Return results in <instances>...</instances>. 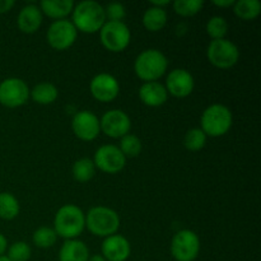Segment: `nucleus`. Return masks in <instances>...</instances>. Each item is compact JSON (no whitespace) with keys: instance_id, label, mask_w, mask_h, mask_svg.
Masks as SVG:
<instances>
[{"instance_id":"f257e3e1","label":"nucleus","mask_w":261,"mask_h":261,"mask_svg":"<svg viewBox=\"0 0 261 261\" xmlns=\"http://www.w3.org/2000/svg\"><path fill=\"white\" fill-rule=\"evenodd\" d=\"M86 227V214L74 204L63 205L55 214L54 229L65 240H75Z\"/></svg>"},{"instance_id":"f03ea898","label":"nucleus","mask_w":261,"mask_h":261,"mask_svg":"<svg viewBox=\"0 0 261 261\" xmlns=\"http://www.w3.org/2000/svg\"><path fill=\"white\" fill-rule=\"evenodd\" d=\"M106 22L105 8L93 0H84L78 3L73 9L71 23L76 31L84 33H96Z\"/></svg>"},{"instance_id":"7ed1b4c3","label":"nucleus","mask_w":261,"mask_h":261,"mask_svg":"<svg viewBox=\"0 0 261 261\" xmlns=\"http://www.w3.org/2000/svg\"><path fill=\"white\" fill-rule=\"evenodd\" d=\"M168 61L165 54L157 48H148L142 51L135 59L134 71L137 76L145 83L157 82L167 71Z\"/></svg>"},{"instance_id":"20e7f679","label":"nucleus","mask_w":261,"mask_h":261,"mask_svg":"<svg viewBox=\"0 0 261 261\" xmlns=\"http://www.w3.org/2000/svg\"><path fill=\"white\" fill-rule=\"evenodd\" d=\"M233 116L231 110L221 103L211 105L204 110L200 119V129L206 137H222L227 134L232 127Z\"/></svg>"},{"instance_id":"39448f33","label":"nucleus","mask_w":261,"mask_h":261,"mask_svg":"<svg viewBox=\"0 0 261 261\" xmlns=\"http://www.w3.org/2000/svg\"><path fill=\"white\" fill-rule=\"evenodd\" d=\"M86 227L94 236L106 239L119 231L120 217L111 208L93 206L86 214Z\"/></svg>"},{"instance_id":"423d86ee","label":"nucleus","mask_w":261,"mask_h":261,"mask_svg":"<svg viewBox=\"0 0 261 261\" xmlns=\"http://www.w3.org/2000/svg\"><path fill=\"white\" fill-rule=\"evenodd\" d=\"M206 58L216 68L229 69L239 61L240 50L232 41L226 38L213 40L206 48Z\"/></svg>"},{"instance_id":"0eeeda50","label":"nucleus","mask_w":261,"mask_h":261,"mask_svg":"<svg viewBox=\"0 0 261 261\" xmlns=\"http://www.w3.org/2000/svg\"><path fill=\"white\" fill-rule=\"evenodd\" d=\"M99 37L105 47L111 53H120L129 46L132 33L124 22L106 20L99 30Z\"/></svg>"},{"instance_id":"6e6552de","label":"nucleus","mask_w":261,"mask_h":261,"mask_svg":"<svg viewBox=\"0 0 261 261\" xmlns=\"http://www.w3.org/2000/svg\"><path fill=\"white\" fill-rule=\"evenodd\" d=\"M200 252V240L190 229L178 231L171 241V254L176 261H194Z\"/></svg>"},{"instance_id":"1a4fd4ad","label":"nucleus","mask_w":261,"mask_h":261,"mask_svg":"<svg viewBox=\"0 0 261 261\" xmlns=\"http://www.w3.org/2000/svg\"><path fill=\"white\" fill-rule=\"evenodd\" d=\"M76 36H78V31L74 27L71 20L59 19L51 23L46 38L51 47L58 51H63L73 46Z\"/></svg>"},{"instance_id":"9d476101","label":"nucleus","mask_w":261,"mask_h":261,"mask_svg":"<svg viewBox=\"0 0 261 261\" xmlns=\"http://www.w3.org/2000/svg\"><path fill=\"white\" fill-rule=\"evenodd\" d=\"M30 88L19 78H7L0 83V103L9 109H15L27 102Z\"/></svg>"},{"instance_id":"9b49d317","label":"nucleus","mask_w":261,"mask_h":261,"mask_svg":"<svg viewBox=\"0 0 261 261\" xmlns=\"http://www.w3.org/2000/svg\"><path fill=\"white\" fill-rule=\"evenodd\" d=\"M93 163L98 170L105 173H114L120 172L125 167L126 163V157L121 153L119 147L112 144H106L99 147L94 153Z\"/></svg>"},{"instance_id":"f8f14e48","label":"nucleus","mask_w":261,"mask_h":261,"mask_svg":"<svg viewBox=\"0 0 261 261\" xmlns=\"http://www.w3.org/2000/svg\"><path fill=\"white\" fill-rule=\"evenodd\" d=\"M71 129L76 138L84 142H91L94 140L101 133V125L99 119L91 111H79L74 115L71 120Z\"/></svg>"},{"instance_id":"ddd939ff","label":"nucleus","mask_w":261,"mask_h":261,"mask_svg":"<svg viewBox=\"0 0 261 261\" xmlns=\"http://www.w3.org/2000/svg\"><path fill=\"white\" fill-rule=\"evenodd\" d=\"M101 132L110 138H122L132 129L130 117L122 110H110L99 120Z\"/></svg>"},{"instance_id":"4468645a","label":"nucleus","mask_w":261,"mask_h":261,"mask_svg":"<svg viewBox=\"0 0 261 261\" xmlns=\"http://www.w3.org/2000/svg\"><path fill=\"white\" fill-rule=\"evenodd\" d=\"M91 93L97 101L111 102L119 96L120 84L114 75L109 73H99L91 81L89 84Z\"/></svg>"},{"instance_id":"2eb2a0df","label":"nucleus","mask_w":261,"mask_h":261,"mask_svg":"<svg viewBox=\"0 0 261 261\" xmlns=\"http://www.w3.org/2000/svg\"><path fill=\"white\" fill-rule=\"evenodd\" d=\"M194 76L186 69H173L170 71L166 79V89L167 93L172 94L177 98H184V97L190 96L191 92L194 91Z\"/></svg>"},{"instance_id":"dca6fc26","label":"nucleus","mask_w":261,"mask_h":261,"mask_svg":"<svg viewBox=\"0 0 261 261\" xmlns=\"http://www.w3.org/2000/svg\"><path fill=\"white\" fill-rule=\"evenodd\" d=\"M101 250L106 261H126L132 252V246L124 236L112 234L105 239Z\"/></svg>"},{"instance_id":"f3484780","label":"nucleus","mask_w":261,"mask_h":261,"mask_svg":"<svg viewBox=\"0 0 261 261\" xmlns=\"http://www.w3.org/2000/svg\"><path fill=\"white\" fill-rule=\"evenodd\" d=\"M18 28L23 33H35L42 24V12L40 7L35 4H28L20 9L17 18Z\"/></svg>"},{"instance_id":"a211bd4d","label":"nucleus","mask_w":261,"mask_h":261,"mask_svg":"<svg viewBox=\"0 0 261 261\" xmlns=\"http://www.w3.org/2000/svg\"><path fill=\"white\" fill-rule=\"evenodd\" d=\"M139 98L149 107H158L166 103L168 98L167 89L158 82H148L139 89Z\"/></svg>"},{"instance_id":"6ab92c4d","label":"nucleus","mask_w":261,"mask_h":261,"mask_svg":"<svg viewBox=\"0 0 261 261\" xmlns=\"http://www.w3.org/2000/svg\"><path fill=\"white\" fill-rule=\"evenodd\" d=\"M89 250L83 241L66 240L59 252V261H88Z\"/></svg>"},{"instance_id":"aec40b11","label":"nucleus","mask_w":261,"mask_h":261,"mask_svg":"<svg viewBox=\"0 0 261 261\" xmlns=\"http://www.w3.org/2000/svg\"><path fill=\"white\" fill-rule=\"evenodd\" d=\"M41 12L54 19H65L74 9L71 0H43L40 4Z\"/></svg>"},{"instance_id":"412c9836","label":"nucleus","mask_w":261,"mask_h":261,"mask_svg":"<svg viewBox=\"0 0 261 261\" xmlns=\"http://www.w3.org/2000/svg\"><path fill=\"white\" fill-rule=\"evenodd\" d=\"M167 23V13L163 8L150 7L143 14V24L150 32H158Z\"/></svg>"},{"instance_id":"4be33fe9","label":"nucleus","mask_w":261,"mask_h":261,"mask_svg":"<svg viewBox=\"0 0 261 261\" xmlns=\"http://www.w3.org/2000/svg\"><path fill=\"white\" fill-rule=\"evenodd\" d=\"M31 97L35 102L40 105H50L56 101L59 96V91L53 83L43 82L33 87L32 91H30Z\"/></svg>"},{"instance_id":"5701e85b","label":"nucleus","mask_w":261,"mask_h":261,"mask_svg":"<svg viewBox=\"0 0 261 261\" xmlns=\"http://www.w3.org/2000/svg\"><path fill=\"white\" fill-rule=\"evenodd\" d=\"M233 12L240 19L252 20L261 13V3L259 0H239L234 2Z\"/></svg>"},{"instance_id":"b1692460","label":"nucleus","mask_w":261,"mask_h":261,"mask_svg":"<svg viewBox=\"0 0 261 261\" xmlns=\"http://www.w3.org/2000/svg\"><path fill=\"white\" fill-rule=\"evenodd\" d=\"M19 214V203L10 193H0V218L12 221Z\"/></svg>"},{"instance_id":"393cba45","label":"nucleus","mask_w":261,"mask_h":261,"mask_svg":"<svg viewBox=\"0 0 261 261\" xmlns=\"http://www.w3.org/2000/svg\"><path fill=\"white\" fill-rule=\"evenodd\" d=\"M96 172V166L89 158H81L73 165V177L78 182H87L92 180Z\"/></svg>"},{"instance_id":"a878e982","label":"nucleus","mask_w":261,"mask_h":261,"mask_svg":"<svg viewBox=\"0 0 261 261\" xmlns=\"http://www.w3.org/2000/svg\"><path fill=\"white\" fill-rule=\"evenodd\" d=\"M33 244L40 249H48L55 245L56 240H58V234H56L55 229L50 228V227H40L36 229L33 233Z\"/></svg>"},{"instance_id":"bb28decb","label":"nucleus","mask_w":261,"mask_h":261,"mask_svg":"<svg viewBox=\"0 0 261 261\" xmlns=\"http://www.w3.org/2000/svg\"><path fill=\"white\" fill-rule=\"evenodd\" d=\"M205 143L206 135L204 134V132L200 127L190 129L186 133L185 138H184V144H185L186 149L191 150V152H198V150L203 149Z\"/></svg>"},{"instance_id":"cd10ccee","label":"nucleus","mask_w":261,"mask_h":261,"mask_svg":"<svg viewBox=\"0 0 261 261\" xmlns=\"http://www.w3.org/2000/svg\"><path fill=\"white\" fill-rule=\"evenodd\" d=\"M204 7L203 0H176L173 3V9L182 17H193L198 14Z\"/></svg>"},{"instance_id":"c85d7f7f","label":"nucleus","mask_w":261,"mask_h":261,"mask_svg":"<svg viewBox=\"0 0 261 261\" xmlns=\"http://www.w3.org/2000/svg\"><path fill=\"white\" fill-rule=\"evenodd\" d=\"M119 149L125 157H137L142 152V142L134 134H126L120 140Z\"/></svg>"},{"instance_id":"c756f323","label":"nucleus","mask_w":261,"mask_h":261,"mask_svg":"<svg viewBox=\"0 0 261 261\" xmlns=\"http://www.w3.org/2000/svg\"><path fill=\"white\" fill-rule=\"evenodd\" d=\"M227 31H228V23L223 17L216 15L206 23V33L209 37H212V40H222L227 35Z\"/></svg>"},{"instance_id":"7c9ffc66","label":"nucleus","mask_w":261,"mask_h":261,"mask_svg":"<svg viewBox=\"0 0 261 261\" xmlns=\"http://www.w3.org/2000/svg\"><path fill=\"white\" fill-rule=\"evenodd\" d=\"M31 254L32 251H31L30 245L23 241H18L8 247V254L5 256L10 261H28Z\"/></svg>"},{"instance_id":"2f4dec72","label":"nucleus","mask_w":261,"mask_h":261,"mask_svg":"<svg viewBox=\"0 0 261 261\" xmlns=\"http://www.w3.org/2000/svg\"><path fill=\"white\" fill-rule=\"evenodd\" d=\"M105 15H106V20H111V22H122V19L126 15V9L121 3H110L105 8Z\"/></svg>"},{"instance_id":"473e14b6","label":"nucleus","mask_w":261,"mask_h":261,"mask_svg":"<svg viewBox=\"0 0 261 261\" xmlns=\"http://www.w3.org/2000/svg\"><path fill=\"white\" fill-rule=\"evenodd\" d=\"M13 7H14L13 0H0V14L8 13Z\"/></svg>"},{"instance_id":"72a5a7b5","label":"nucleus","mask_w":261,"mask_h":261,"mask_svg":"<svg viewBox=\"0 0 261 261\" xmlns=\"http://www.w3.org/2000/svg\"><path fill=\"white\" fill-rule=\"evenodd\" d=\"M8 250V241L7 239H5L4 234L0 233V256H3V255L5 254V251Z\"/></svg>"},{"instance_id":"f704fd0d","label":"nucleus","mask_w":261,"mask_h":261,"mask_svg":"<svg viewBox=\"0 0 261 261\" xmlns=\"http://www.w3.org/2000/svg\"><path fill=\"white\" fill-rule=\"evenodd\" d=\"M213 4L217 5V7L227 8V7H231V5H233L234 2L233 0H214Z\"/></svg>"},{"instance_id":"c9c22d12","label":"nucleus","mask_w":261,"mask_h":261,"mask_svg":"<svg viewBox=\"0 0 261 261\" xmlns=\"http://www.w3.org/2000/svg\"><path fill=\"white\" fill-rule=\"evenodd\" d=\"M168 4H170L168 0H163V2H152V7H157V8H163Z\"/></svg>"},{"instance_id":"e433bc0d","label":"nucleus","mask_w":261,"mask_h":261,"mask_svg":"<svg viewBox=\"0 0 261 261\" xmlns=\"http://www.w3.org/2000/svg\"><path fill=\"white\" fill-rule=\"evenodd\" d=\"M88 261H106L102 255H93V256H89Z\"/></svg>"},{"instance_id":"4c0bfd02","label":"nucleus","mask_w":261,"mask_h":261,"mask_svg":"<svg viewBox=\"0 0 261 261\" xmlns=\"http://www.w3.org/2000/svg\"><path fill=\"white\" fill-rule=\"evenodd\" d=\"M0 261H10V260L8 259V257L5 256V255H3V256H0Z\"/></svg>"}]
</instances>
